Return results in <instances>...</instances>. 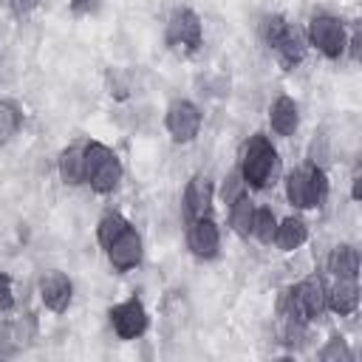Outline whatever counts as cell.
I'll list each match as a JSON object with an SVG mask.
<instances>
[{
  "mask_svg": "<svg viewBox=\"0 0 362 362\" xmlns=\"http://www.w3.org/2000/svg\"><path fill=\"white\" fill-rule=\"evenodd\" d=\"M238 173L249 192L269 189L280 178V153L266 133H252L238 156Z\"/></svg>",
  "mask_w": 362,
  "mask_h": 362,
  "instance_id": "obj_1",
  "label": "cell"
},
{
  "mask_svg": "<svg viewBox=\"0 0 362 362\" xmlns=\"http://www.w3.org/2000/svg\"><path fill=\"white\" fill-rule=\"evenodd\" d=\"M283 192H286V201L294 206V212L320 209L331 192L328 173L322 167H314L305 161V164H300L283 175Z\"/></svg>",
  "mask_w": 362,
  "mask_h": 362,
  "instance_id": "obj_2",
  "label": "cell"
},
{
  "mask_svg": "<svg viewBox=\"0 0 362 362\" xmlns=\"http://www.w3.org/2000/svg\"><path fill=\"white\" fill-rule=\"evenodd\" d=\"M122 178H124V164L116 156V150L96 139L85 141V184L90 187V192L110 195L119 189Z\"/></svg>",
  "mask_w": 362,
  "mask_h": 362,
  "instance_id": "obj_3",
  "label": "cell"
},
{
  "mask_svg": "<svg viewBox=\"0 0 362 362\" xmlns=\"http://www.w3.org/2000/svg\"><path fill=\"white\" fill-rule=\"evenodd\" d=\"M277 305L288 308L297 320H303L305 325H314L325 317V280L320 274H308L297 283H291L288 288H283L277 294Z\"/></svg>",
  "mask_w": 362,
  "mask_h": 362,
  "instance_id": "obj_4",
  "label": "cell"
},
{
  "mask_svg": "<svg viewBox=\"0 0 362 362\" xmlns=\"http://www.w3.org/2000/svg\"><path fill=\"white\" fill-rule=\"evenodd\" d=\"M305 42L308 48H314L320 57L337 62L345 57V45H348V28H345V20L337 17V14H328V11H317L308 17L305 23Z\"/></svg>",
  "mask_w": 362,
  "mask_h": 362,
  "instance_id": "obj_5",
  "label": "cell"
},
{
  "mask_svg": "<svg viewBox=\"0 0 362 362\" xmlns=\"http://www.w3.org/2000/svg\"><path fill=\"white\" fill-rule=\"evenodd\" d=\"M164 45L178 57H192L204 45V23L195 8L175 6L164 23Z\"/></svg>",
  "mask_w": 362,
  "mask_h": 362,
  "instance_id": "obj_6",
  "label": "cell"
},
{
  "mask_svg": "<svg viewBox=\"0 0 362 362\" xmlns=\"http://www.w3.org/2000/svg\"><path fill=\"white\" fill-rule=\"evenodd\" d=\"M107 322L113 328V334L124 342H133V339H141L150 328V314H147V305L141 303L139 294H130L127 300L116 303L107 308Z\"/></svg>",
  "mask_w": 362,
  "mask_h": 362,
  "instance_id": "obj_7",
  "label": "cell"
},
{
  "mask_svg": "<svg viewBox=\"0 0 362 362\" xmlns=\"http://www.w3.org/2000/svg\"><path fill=\"white\" fill-rule=\"evenodd\" d=\"M204 113L192 99H173L164 110V130L175 144H189L198 139Z\"/></svg>",
  "mask_w": 362,
  "mask_h": 362,
  "instance_id": "obj_8",
  "label": "cell"
},
{
  "mask_svg": "<svg viewBox=\"0 0 362 362\" xmlns=\"http://www.w3.org/2000/svg\"><path fill=\"white\" fill-rule=\"evenodd\" d=\"M102 252H105L110 269H113L116 274H124V272H133V269L141 266V260H144V238H141V232L130 223V226H127L119 238H113Z\"/></svg>",
  "mask_w": 362,
  "mask_h": 362,
  "instance_id": "obj_9",
  "label": "cell"
},
{
  "mask_svg": "<svg viewBox=\"0 0 362 362\" xmlns=\"http://www.w3.org/2000/svg\"><path fill=\"white\" fill-rule=\"evenodd\" d=\"M184 243H187L189 255L198 257V260H215L221 255V226L212 218V212L187 221Z\"/></svg>",
  "mask_w": 362,
  "mask_h": 362,
  "instance_id": "obj_10",
  "label": "cell"
},
{
  "mask_svg": "<svg viewBox=\"0 0 362 362\" xmlns=\"http://www.w3.org/2000/svg\"><path fill=\"white\" fill-rule=\"evenodd\" d=\"M37 294L51 314H65L74 303V280L59 269H48L37 280Z\"/></svg>",
  "mask_w": 362,
  "mask_h": 362,
  "instance_id": "obj_11",
  "label": "cell"
},
{
  "mask_svg": "<svg viewBox=\"0 0 362 362\" xmlns=\"http://www.w3.org/2000/svg\"><path fill=\"white\" fill-rule=\"evenodd\" d=\"M215 195H218L215 181H212L206 173H195V175L187 181L184 195H181L184 221H192V218L209 215V212H212V204H215Z\"/></svg>",
  "mask_w": 362,
  "mask_h": 362,
  "instance_id": "obj_12",
  "label": "cell"
},
{
  "mask_svg": "<svg viewBox=\"0 0 362 362\" xmlns=\"http://www.w3.org/2000/svg\"><path fill=\"white\" fill-rule=\"evenodd\" d=\"M325 308L337 317H354L359 308V277H331L325 283Z\"/></svg>",
  "mask_w": 362,
  "mask_h": 362,
  "instance_id": "obj_13",
  "label": "cell"
},
{
  "mask_svg": "<svg viewBox=\"0 0 362 362\" xmlns=\"http://www.w3.org/2000/svg\"><path fill=\"white\" fill-rule=\"evenodd\" d=\"M269 51L274 54V59H277V65H280L283 71H294V68L305 59V54H308V42H305L303 28L294 25V23H288L286 31L277 37V42H274Z\"/></svg>",
  "mask_w": 362,
  "mask_h": 362,
  "instance_id": "obj_14",
  "label": "cell"
},
{
  "mask_svg": "<svg viewBox=\"0 0 362 362\" xmlns=\"http://www.w3.org/2000/svg\"><path fill=\"white\" fill-rule=\"evenodd\" d=\"M34 337H37V320H34V314H25L20 320L3 322L0 325V356H14L25 345H31Z\"/></svg>",
  "mask_w": 362,
  "mask_h": 362,
  "instance_id": "obj_15",
  "label": "cell"
},
{
  "mask_svg": "<svg viewBox=\"0 0 362 362\" xmlns=\"http://www.w3.org/2000/svg\"><path fill=\"white\" fill-rule=\"evenodd\" d=\"M308 243V223L300 212L294 215H286V218H277V229H274V238H272V246L277 252H297Z\"/></svg>",
  "mask_w": 362,
  "mask_h": 362,
  "instance_id": "obj_16",
  "label": "cell"
},
{
  "mask_svg": "<svg viewBox=\"0 0 362 362\" xmlns=\"http://www.w3.org/2000/svg\"><path fill=\"white\" fill-rule=\"evenodd\" d=\"M269 127L280 139H288V136L297 133V127H300V105H297L294 96L280 93L272 102V107H269Z\"/></svg>",
  "mask_w": 362,
  "mask_h": 362,
  "instance_id": "obj_17",
  "label": "cell"
},
{
  "mask_svg": "<svg viewBox=\"0 0 362 362\" xmlns=\"http://www.w3.org/2000/svg\"><path fill=\"white\" fill-rule=\"evenodd\" d=\"M57 173L65 187H82L85 184V141L68 144L57 156Z\"/></svg>",
  "mask_w": 362,
  "mask_h": 362,
  "instance_id": "obj_18",
  "label": "cell"
},
{
  "mask_svg": "<svg viewBox=\"0 0 362 362\" xmlns=\"http://www.w3.org/2000/svg\"><path fill=\"white\" fill-rule=\"evenodd\" d=\"M229 206V212H226V221H229V229H232V235H238L240 240H249V235H252V218H255V198H252V192L246 189V192H240L235 201H229L226 204Z\"/></svg>",
  "mask_w": 362,
  "mask_h": 362,
  "instance_id": "obj_19",
  "label": "cell"
},
{
  "mask_svg": "<svg viewBox=\"0 0 362 362\" xmlns=\"http://www.w3.org/2000/svg\"><path fill=\"white\" fill-rule=\"evenodd\" d=\"M328 277H359V249L354 243H337L325 257Z\"/></svg>",
  "mask_w": 362,
  "mask_h": 362,
  "instance_id": "obj_20",
  "label": "cell"
},
{
  "mask_svg": "<svg viewBox=\"0 0 362 362\" xmlns=\"http://www.w3.org/2000/svg\"><path fill=\"white\" fill-rule=\"evenodd\" d=\"M23 122H25L23 107L14 99L0 96V144H8L23 130Z\"/></svg>",
  "mask_w": 362,
  "mask_h": 362,
  "instance_id": "obj_21",
  "label": "cell"
},
{
  "mask_svg": "<svg viewBox=\"0 0 362 362\" xmlns=\"http://www.w3.org/2000/svg\"><path fill=\"white\" fill-rule=\"evenodd\" d=\"M130 226V221L122 215V212H116V209H107L99 221H96V243L105 249L113 238H119L124 229Z\"/></svg>",
  "mask_w": 362,
  "mask_h": 362,
  "instance_id": "obj_22",
  "label": "cell"
},
{
  "mask_svg": "<svg viewBox=\"0 0 362 362\" xmlns=\"http://www.w3.org/2000/svg\"><path fill=\"white\" fill-rule=\"evenodd\" d=\"M274 229H277V215L272 206H255V218H252V235L257 243L263 246H272V238H274Z\"/></svg>",
  "mask_w": 362,
  "mask_h": 362,
  "instance_id": "obj_23",
  "label": "cell"
},
{
  "mask_svg": "<svg viewBox=\"0 0 362 362\" xmlns=\"http://www.w3.org/2000/svg\"><path fill=\"white\" fill-rule=\"evenodd\" d=\"M317 359H320V362H351V359H354V351L348 348V339L334 331V334L328 337V342L317 351Z\"/></svg>",
  "mask_w": 362,
  "mask_h": 362,
  "instance_id": "obj_24",
  "label": "cell"
},
{
  "mask_svg": "<svg viewBox=\"0 0 362 362\" xmlns=\"http://www.w3.org/2000/svg\"><path fill=\"white\" fill-rule=\"evenodd\" d=\"M286 25H288V20H286L283 14H263L260 23H257V37H260V42H263L266 48H272V45L277 42V37L286 31Z\"/></svg>",
  "mask_w": 362,
  "mask_h": 362,
  "instance_id": "obj_25",
  "label": "cell"
},
{
  "mask_svg": "<svg viewBox=\"0 0 362 362\" xmlns=\"http://www.w3.org/2000/svg\"><path fill=\"white\" fill-rule=\"evenodd\" d=\"M105 88H107L110 99H116V102H124V99L130 96V90H133L130 76H127L122 68H107V71H105Z\"/></svg>",
  "mask_w": 362,
  "mask_h": 362,
  "instance_id": "obj_26",
  "label": "cell"
},
{
  "mask_svg": "<svg viewBox=\"0 0 362 362\" xmlns=\"http://www.w3.org/2000/svg\"><path fill=\"white\" fill-rule=\"evenodd\" d=\"M305 158H308V164H314V167H322V170L328 167V158H331V141H328V136H325L322 130L311 139Z\"/></svg>",
  "mask_w": 362,
  "mask_h": 362,
  "instance_id": "obj_27",
  "label": "cell"
},
{
  "mask_svg": "<svg viewBox=\"0 0 362 362\" xmlns=\"http://www.w3.org/2000/svg\"><path fill=\"white\" fill-rule=\"evenodd\" d=\"M240 192H246V184H243V178H240V173H238V167H235V170L226 173L223 184H221V198H223V204H229V201H235Z\"/></svg>",
  "mask_w": 362,
  "mask_h": 362,
  "instance_id": "obj_28",
  "label": "cell"
},
{
  "mask_svg": "<svg viewBox=\"0 0 362 362\" xmlns=\"http://www.w3.org/2000/svg\"><path fill=\"white\" fill-rule=\"evenodd\" d=\"M17 305V294H14V283L6 272H0V314H8Z\"/></svg>",
  "mask_w": 362,
  "mask_h": 362,
  "instance_id": "obj_29",
  "label": "cell"
},
{
  "mask_svg": "<svg viewBox=\"0 0 362 362\" xmlns=\"http://www.w3.org/2000/svg\"><path fill=\"white\" fill-rule=\"evenodd\" d=\"M105 0H68V11L74 17H93Z\"/></svg>",
  "mask_w": 362,
  "mask_h": 362,
  "instance_id": "obj_30",
  "label": "cell"
},
{
  "mask_svg": "<svg viewBox=\"0 0 362 362\" xmlns=\"http://www.w3.org/2000/svg\"><path fill=\"white\" fill-rule=\"evenodd\" d=\"M40 3H42V0H8V11H11L17 20H25V17H31V14L40 8Z\"/></svg>",
  "mask_w": 362,
  "mask_h": 362,
  "instance_id": "obj_31",
  "label": "cell"
},
{
  "mask_svg": "<svg viewBox=\"0 0 362 362\" xmlns=\"http://www.w3.org/2000/svg\"><path fill=\"white\" fill-rule=\"evenodd\" d=\"M351 201H362V175L359 173L351 178Z\"/></svg>",
  "mask_w": 362,
  "mask_h": 362,
  "instance_id": "obj_32",
  "label": "cell"
},
{
  "mask_svg": "<svg viewBox=\"0 0 362 362\" xmlns=\"http://www.w3.org/2000/svg\"><path fill=\"white\" fill-rule=\"evenodd\" d=\"M3 8H8V0H0V11H3Z\"/></svg>",
  "mask_w": 362,
  "mask_h": 362,
  "instance_id": "obj_33",
  "label": "cell"
}]
</instances>
